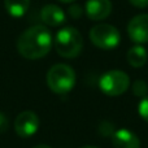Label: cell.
I'll use <instances>...</instances> for the list:
<instances>
[{
	"label": "cell",
	"mask_w": 148,
	"mask_h": 148,
	"mask_svg": "<svg viewBox=\"0 0 148 148\" xmlns=\"http://www.w3.org/2000/svg\"><path fill=\"white\" fill-rule=\"evenodd\" d=\"M126 59H127V62L133 68H142V66H144V64L147 62L148 55H147V51L144 47L136 44V46L131 47V48L129 49L127 55H126Z\"/></svg>",
	"instance_id": "cell-11"
},
{
	"label": "cell",
	"mask_w": 148,
	"mask_h": 148,
	"mask_svg": "<svg viewBox=\"0 0 148 148\" xmlns=\"http://www.w3.org/2000/svg\"><path fill=\"white\" fill-rule=\"evenodd\" d=\"M42 20L46 25L48 26H61L62 23L66 21V16H65V12L61 9L60 7L55 4H48L46 7H43L40 12Z\"/></svg>",
	"instance_id": "cell-10"
},
{
	"label": "cell",
	"mask_w": 148,
	"mask_h": 148,
	"mask_svg": "<svg viewBox=\"0 0 148 148\" xmlns=\"http://www.w3.org/2000/svg\"><path fill=\"white\" fill-rule=\"evenodd\" d=\"M130 84V78L122 70H109L104 73L99 81V87L108 96H120Z\"/></svg>",
	"instance_id": "cell-5"
},
{
	"label": "cell",
	"mask_w": 148,
	"mask_h": 148,
	"mask_svg": "<svg viewBox=\"0 0 148 148\" xmlns=\"http://www.w3.org/2000/svg\"><path fill=\"white\" fill-rule=\"evenodd\" d=\"M134 7H138V8H146L148 7V0H129Z\"/></svg>",
	"instance_id": "cell-18"
},
{
	"label": "cell",
	"mask_w": 148,
	"mask_h": 148,
	"mask_svg": "<svg viewBox=\"0 0 148 148\" xmlns=\"http://www.w3.org/2000/svg\"><path fill=\"white\" fill-rule=\"evenodd\" d=\"M4 4L12 17H22L30 7V0H4Z\"/></svg>",
	"instance_id": "cell-12"
},
{
	"label": "cell",
	"mask_w": 148,
	"mask_h": 148,
	"mask_svg": "<svg viewBox=\"0 0 148 148\" xmlns=\"http://www.w3.org/2000/svg\"><path fill=\"white\" fill-rule=\"evenodd\" d=\"M39 129V117L31 110L21 112L14 120V130L21 138H30Z\"/></svg>",
	"instance_id": "cell-6"
},
{
	"label": "cell",
	"mask_w": 148,
	"mask_h": 148,
	"mask_svg": "<svg viewBox=\"0 0 148 148\" xmlns=\"http://www.w3.org/2000/svg\"><path fill=\"white\" fill-rule=\"evenodd\" d=\"M133 94L138 97H146L148 95V84L143 79H136L133 83Z\"/></svg>",
	"instance_id": "cell-13"
},
{
	"label": "cell",
	"mask_w": 148,
	"mask_h": 148,
	"mask_svg": "<svg viewBox=\"0 0 148 148\" xmlns=\"http://www.w3.org/2000/svg\"><path fill=\"white\" fill-rule=\"evenodd\" d=\"M8 126H9V122H8L7 116L0 112V134L5 133L8 130Z\"/></svg>",
	"instance_id": "cell-16"
},
{
	"label": "cell",
	"mask_w": 148,
	"mask_h": 148,
	"mask_svg": "<svg viewBox=\"0 0 148 148\" xmlns=\"http://www.w3.org/2000/svg\"><path fill=\"white\" fill-rule=\"evenodd\" d=\"M47 84L57 95H65L75 84V73L69 65L56 64L47 73Z\"/></svg>",
	"instance_id": "cell-3"
},
{
	"label": "cell",
	"mask_w": 148,
	"mask_h": 148,
	"mask_svg": "<svg viewBox=\"0 0 148 148\" xmlns=\"http://www.w3.org/2000/svg\"><path fill=\"white\" fill-rule=\"evenodd\" d=\"M52 35L43 25L29 27L20 35L17 49L22 57L27 60H38L44 57L52 48Z\"/></svg>",
	"instance_id": "cell-1"
},
{
	"label": "cell",
	"mask_w": 148,
	"mask_h": 148,
	"mask_svg": "<svg viewBox=\"0 0 148 148\" xmlns=\"http://www.w3.org/2000/svg\"><path fill=\"white\" fill-rule=\"evenodd\" d=\"M129 38L136 44L148 42V14H138L127 25Z\"/></svg>",
	"instance_id": "cell-7"
},
{
	"label": "cell",
	"mask_w": 148,
	"mask_h": 148,
	"mask_svg": "<svg viewBox=\"0 0 148 148\" xmlns=\"http://www.w3.org/2000/svg\"><path fill=\"white\" fill-rule=\"evenodd\" d=\"M84 12L92 21L105 20L112 12V3L110 0H87Z\"/></svg>",
	"instance_id": "cell-8"
},
{
	"label": "cell",
	"mask_w": 148,
	"mask_h": 148,
	"mask_svg": "<svg viewBox=\"0 0 148 148\" xmlns=\"http://www.w3.org/2000/svg\"><path fill=\"white\" fill-rule=\"evenodd\" d=\"M69 13H70V16H72V17L78 18V17H81V16H82L83 9H82L78 4H74V5H72V7L69 8Z\"/></svg>",
	"instance_id": "cell-17"
},
{
	"label": "cell",
	"mask_w": 148,
	"mask_h": 148,
	"mask_svg": "<svg viewBox=\"0 0 148 148\" xmlns=\"http://www.w3.org/2000/svg\"><path fill=\"white\" fill-rule=\"evenodd\" d=\"M114 131H116L114 127H113V125L109 122V121H103L99 126V133H100V135L104 136V138H107V136H110V138H112Z\"/></svg>",
	"instance_id": "cell-14"
},
{
	"label": "cell",
	"mask_w": 148,
	"mask_h": 148,
	"mask_svg": "<svg viewBox=\"0 0 148 148\" xmlns=\"http://www.w3.org/2000/svg\"><path fill=\"white\" fill-rule=\"evenodd\" d=\"M82 148H97V147H94V146H84V147H82Z\"/></svg>",
	"instance_id": "cell-21"
},
{
	"label": "cell",
	"mask_w": 148,
	"mask_h": 148,
	"mask_svg": "<svg viewBox=\"0 0 148 148\" xmlns=\"http://www.w3.org/2000/svg\"><path fill=\"white\" fill-rule=\"evenodd\" d=\"M90 39L94 46L101 49H112L120 44V31L109 23H97L90 30Z\"/></svg>",
	"instance_id": "cell-4"
},
{
	"label": "cell",
	"mask_w": 148,
	"mask_h": 148,
	"mask_svg": "<svg viewBox=\"0 0 148 148\" xmlns=\"http://www.w3.org/2000/svg\"><path fill=\"white\" fill-rule=\"evenodd\" d=\"M53 46L56 52L65 59H74L82 52L83 39L75 27H64L57 31L53 39Z\"/></svg>",
	"instance_id": "cell-2"
},
{
	"label": "cell",
	"mask_w": 148,
	"mask_h": 148,
	"mask_svg": "<svg viewBox=\"0 0 148 148\" xmlns=\"http://www.w3.org/2000/svg\"><path fill=\"white\" fill-rule=\"evenodd\" d=\"M112 143L114 148H140V140L138 135L126 129L114 131L112 135Z\"/></svg>",
	"instance_id": "cell-9"
},
{
	"label": "cell",
	"mask_w": 148,
	"mask_h": 148,
	"mask_svg": "<svg viewBox=\"0 0 148 148\" xmlns=\"http://www.w3.org/2000/svg\"><path fill=\"white\" fill-rule=\"evenodd\" d=\"M33 148H51L49 146H47V144H38V146L33 147Z\"/></svg>",
	"instance_id": "cell-19"
},
{
	"label": "cell",
	"mask_w": 148,
	"mask_h": 148,
	"mask_svg": "<svg viewBox=\"0 0 148 148\" xmlns=\"http://www.w3.org/2000/svg\"><path fill=\"white\" fill-rule=\"evenodd\" d=\"M59 1H61V3H73V1H75V0H59Z\"/></svg>",
	"instance_id": "cell-20"
},
{
	"label": "cell",
	"mask_w": 148,
	"mask_h": 148,
	"mask_svg": "<svg viewBox=\"0 0 148 148\" xmlns=\"http://www.w3.org/2000/svg\"><path fill=\"white\" fill-rule=\"evenodd\" d=\"M138 112H139V116H140L146 122H148V96L143 97V100L139 103Z\"/></svg>",
	"instance_id": "cell-15"
}]
</instances>
